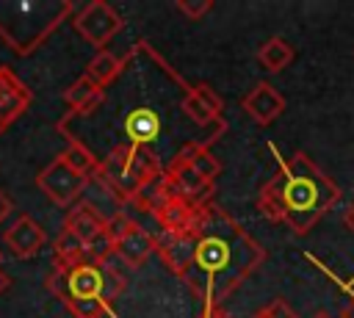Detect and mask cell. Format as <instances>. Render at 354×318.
<instances>
[{"label":"cell","instance_id":"obj_1","mask_svg":"<svg viewBox=\"0 0 354 318\" xmlns=\"http://www.w3.org/2000/svg\"><path fill=\"white\" fill-rule=\"evenodd\" d=\"M116 97L105 91L102 105L86 119L102 122L105 138L97 160L113 149L149 152L169 166L183 149L216 144L224 130V100L210 83H188L147 39L124 53V69L111 83Z\"/></svg>","mask_w":354,"mask_h":318},{"label":"cell","instance_id":"obj_2","mask_svg":"<svg viewBox=\"0 0 354 318\" xmlns=\"http://www.w3.org/2000/svg\"><path fill=\"white\" fill-rule=\"evenodd\" d=\"M266 249L227 210L207 205L194 227V252L180 274L202 310L221 307L263 263Z\"/></svg>","mask_w":354,"mask_h":318},{"label":"cell","instance_id":"obj_3","mask_svg":"<svg viewBox=\"0 0 354 318\" xmlns=\"http://www.w3.org/2000/svg\"><path fill=\"white\" fill-rule=\"evenodd\" d=\"M271 149L277 155V171L260 185L257 210L268 221L288 224L296 235H304L337 205L340 188L307 152L285 158L274 144Z\"/></svg>","mask_w":354,"mask_h":318},{"label":"cell","instance_id":"obj_4","mask_svg":"<svg viewBox=\"0 0 354 318\" xmlns=\"http://www.w3.org/2000/svg\"><path fill=\"white\" fill-rule=\"evenodd\" d=\"M47 290L58 296L66 310L75 318H113V301L122 296L127 279L116 265L97 263V260H80L75 265H53V271L44 279Z\"/></svg>","mask_w":354,"mask_h":318},{"label":"cell","instance_id":"obj_5","mask_svg":"<svg viewBox=\"0 0 354 318\" xmlns=\"http://www.w3.org/2000/svg\"><path fill=\"white\" fill-rule=\"evenodd\" d=\"M72 14L69 0H0V39L17 55H30Z\"/></svg>","mask_w":354,"mask_h":318},{"label":"cell","instance_id":"obj_6","mask_svg":"<svg viewBox=\"0 0 354 318\" xmlns=\"http://www.w3.org/2000/svg\"><path fill=\"white\" fill-rule=\"evenodd\" d=\"M163 169L166 166L149 152L113 149L100 160L94 180L105 188V194H111L116 205H130L147 185H152L163 174Z\"/></svg>","mask_w":354,"mask_h":318},{"label":"cell","instance_id":"obj_7","mask_svg":"<svg viewBox=\"0 0 354 318\" xmlns=\"http://www.w3.org/2000/svg\"><path fill=\"white\" fill-rule=\"evenodd\" d=\"M72 28L91 47L105 50V44L124 28V17L105 0H88L80 11L72 14Z\"/></svg>","mask_w":354,"mask_h":318},{"label":"cell","instance_id":"obj_8","mask_svg":"<svg viewBox=\"0 0 354 318\" xmlns=\"http://www.w3.org/2000/svg\"><path fill=\"white\" fill-rule=\"evenodd\" d=\"M88 177L72 171L61 158L50 160L39 174H36V185L39 191L58 207H75L83 196V191L88 188Z\"/></svg>","mask_w":354,"mask_h":318},{"label":"cell","instance_id":"obj_9","mask_svg":"<svg viewBox=\"0 0 354 318\" xmlns=\"http://www.w3.org/2000/svg\"><path fill=\"white\" fill-rule=\"evenodd\" d=\"M160 188L166 196L183 199L191 207L213 205V194H216V185L210 180H202L188 163H169L160 174Z\"/></svg>","mask_w":354,"mask_h":318},{"label":"cell","instance_id":"obj_10","mask_svg":"<svg viewBox=\"0 0 354 318\" xmlns=\"http://www.w3.org/2000/svg\"><path fill=\"white\" fill-rule=\"evenodd\" d=\"M3 243H6V249H8L14 257L28 260V257H33V254L47 243V235H44V230L39 227V221H36L33 216L22 213V216H17V218L6 227Z\"/></svg>","mask_w":354,"mask_h":318},{"label":"cell","instance_id":"obj_11","mask_svg":"<svg viewBox=\"0 0 354 318\" xmlns=\"http://www.w3.org/2000/svg\"><path fill=\"white\" fill-rule=\"evenodd\" d=\"M30 100V88L8 66H0V133H6L28 111Z\"/></svg>","mask_w":354,"mask_h":318},{"label":"cell","instance_id":"obj_12","mask_svg":"<svg viewBox=\"0 0 354 318\" xmlns=\"http://www.w3.org/2000/svg\"><path fill=\"white\" fill-rule=\"evenodd\" d=\"M241 108L257 122V124H271V122H277L279 116H282V111H285V97L271 86V83H254L252 88H249V94H243V100H241Z\"/></svg>","mask_w":354,"mask_h":318},{"label":"cell","instance_id":"obj_13","mask_svg":"<svg viewBox=\"0 0 354 318\" xmlns=\"http://www.w3.org/2000/svg\"><path fill=\"white\" fill-rule=\"evenodd\" d=\"M105 100V88H100L94 80H88L86 75H80L66 91H64V102H66V116L69 119H86L91 116Z\"/></svg>","mask_w":354,"mask_h":318},{"label":"cell","instance_id":"obj_14","mask_svg":"<svg viewBox=\"0 0 354 318\" xmlns=\"http://www.w3.org/2000/svg\"><path fill=\"white\" fill-rule=\"evenodd\" d=\"M155 249H158V235L149 232V230H144V227L138 224L133 232H127V235L116 243L113 257H119V260H122L124 265H130V268H141V265L149 260V254H155Z\"/></svg>","mask_w":354,"mask_h":318},{"label":"cell","instance_id":"obj_15","mask_svg":"<svg viewBox=\"0 0 354 318\" xmlns=\"http://www.w3.org/2000/svg\"><path fill=\"white\" fill-rule=\"evenodd\" d=\"M105 218H108V216H102L94 205L77 202L75 207H69V213H66V218H64V227L72 230L83 243H88V241H94V238L105 230Z\"/></svg>","mask_w":354,"mask_h":318},{"label":"cell","instance_id":"obj_16","mask_svg":"<svg viewBox=\"0 0 354 318\" xmlns=\"http://www.w3.org/2000/svg\"><path fill=\"white\" fill-rule=\"evenodd\" d=\"M124 69V55H116L111 50H97V55L86 64V77L94 80L100 88H108Z\"/></svg>","mask_w":354,"mask_h":318},{"label":"cell","instance_id":"obj_17","mask_svg":"<svg viewBox=\"0 0 354 318\" xmlns=\"http://www.w3.org/2000/svg\"><path fill=\"white\" fill-rule=\"evenodd\" d=\"M296 58V50H293V44L285 39V36H271V39H266L263 44H260V50H257V61H260V66L263 69H268V72H282L285 66H290V61Z\"/></svg>","mask_w":354,"mask_h":318},{"label":"cell","instance_id":"obj_18","mask_svg":"<svg viewBox=\"0 0 354 318\" xmlns=\"http://www.w3.org/2000/svg\"><path fill=\"white\" fill-rule=\"evenodd\" d=\"M171 163H188L202 180H210V183L221 174V160L210 152V147H202V144H194V147L183 149Z\"/></svg>","mask_w":354,"mask_h":318},{"label":"cell","instance_id":"obj_19","mask_svg":"<svg viewBox=\"0 0 354 318\" xmlns=\"http://www.w3.org/2000/svg\"><path fill=\"white\" fill-rule=\"evenodd\" d=\"M86 260V243L66 227H61V232L53 241V265H75Z\"/></svg>","mask_w":354,"mask_h":318},{"label":"cell","instance_id":"obj_20","mask_svg":"<svg viewBox=\"0 0 354 318\" xmlns=\"http://www.w3.org/2000/svg\"><path fill=\"white\" fill-rule=\"evenodd\" d=\"M66 141H69V144H66V149H64L58 158H61L72 171H77V174L94 180L97 166H100V160L94 158V152H91L88 147H83L80 141H75V138H66Z\"/></svg>","mask_w":354,"mask_h":318},{"label":"cell","instance_id":"obj_21","mask_svg":"<svg viewBox=\"0 0 354 318\" xmlns=\"http://www.w3.org/2000/svg\"><path fill=\"white\" fill-rule=\"evenodd\" d=\"M138 227V221L130 216V213H124V210H116V213H111L108 218H105V232H108V238L113 241V243H119L127 232H133Z\"/></svg>","mask_w":354,"mask_h":318},{"label":"cell","instance_id":"obj_22","mask_svg":"<svg viewBox=\"0 0 354 318\" xmlns=\"http://www.w3.org/2000/svg\"><path fill=\"white\" fill-rule=\"evenodd\" d=\"M252 318H299V312L293 310V304H288V299L277 296V299H271L266 307H260Z\"/></svg>","mask_w":354,"mask_h":318},{"label":"cell","instance_id":"obj_23","mask_svg":"<svg viewBox=\"0 0 354 318\" xmlns=\"http://www.w3.org/2000/svg\"><path fill=\"white\" fill-rule=\"evenodd\" d=\"M174 8L185 17V19H202L210 8H213V0H174Z\"/></svg>","mask_w":354,"mask_h":318},{"label":"cell","instance_id":"obj_24","mask_svg":"<svg viewBox=\"0 0 354 318\" xmlns=\"http://www.w3.org/2000/svg\"><path fill=\"white\" fill-rule=\"evenodd\" d=\"M307 257H310V254H307ZM313 263H318V260L313 257ZM326 274H329V271H326ZM329 277H332V279H335V282H337V285H340V288L348 293V304L343 307V318H354V288H351L348 282H343L340 277H335V274H329Z\"/></svg>","mask_w":354,"mask_h":318},{"label":"cell","instance_id":"obj_25","mask_svg":"<svg viewBox=\"0 0 354 318\" xmlns=\"http://www.w3.org/2000/svg\"><path fill=\"white\" fill-rule=\"evenodd\" d=\"M11 210H14V202H11V199H8V196L0 191V224H3V221L11 216Z\"/></svg>","mask_w":354,"mask_h":318},{"label":"cell","instance_id":"obj_26","mask_svg":"<svg viewBox=\"0 0 354 318\" xmlns=\"http://www.w3.org/2000/svg\"><path fill=\"white\" fill-rule=\"evenodd\" d=\"M196 318H232V315H227L224 307H216V310H199Z\"/></svg>","mask_w":354,"mask_h":318},{"label":"cell","instance_id":"obj_27","mask_svg":"<svg viewBox=\"0 0 354 318\" xmlns=\"http://www.w3.org/2000/svg\"><path fill=\"white\" fill-rule=\"evenodd\" d=\"M343 221H346V227L354 232V202H348V207H346V213H343Z\"/></svg>","mask_w":354,"mask_h":318},{"label":"cell","instance_id":"obj_28","mask_svg":"<svg viewBox=\"0 0 354 318\" xmlns=\"http://www.w3.org/2000/svg\"><path fill=\"white\" fill-rule=\"evenodd\" d=\"M8 288H11V277H8V274H6L3 268H0V296H3V293H6Z\"/></svg>","mask_w":354,"mask_h":318},{"label":"cell","instance_id":"obj_29","mask_svg":"<svg viewBox=\"0 0 354 318\" xmlns=\"http://www.w3.org/2000/svg\"><path fill=\"white\" fill-rule=\"evenodd\" d=\"M313 318H332V315H329V312H315Z\"/></svg>","mask_w":354,"mask_h":318},{"label":"cell","instance_id":"obj_30","mask_svg":"<svg viewBox=\"0 0 354 318\" xmlns=\"http://www.w3.org/2000/svg\"><path fill=\"white\" fill-rule=\"evenodd\" d=\"M0 257H3V254H0Z\"/></svg>","mask_w":354,"mask_h":318}]
</instances>
